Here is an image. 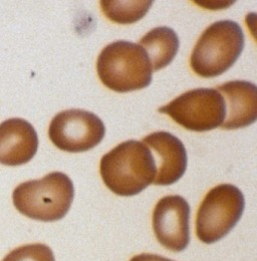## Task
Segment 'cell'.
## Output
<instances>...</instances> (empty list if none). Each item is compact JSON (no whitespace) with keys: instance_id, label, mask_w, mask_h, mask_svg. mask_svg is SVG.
I'll return each mask as SVG.
<instances>
[{"instance_id":"cell-1","label":"cell","mask_w":257,"mask_h":261,"mask_svg":"<svg viewBox=\"0 0 257 261\" xmlns=\"http://www.w3.org/2000/svg\"><path fill=\"white\" fill-rule=\"evenodd\" d=\"M99 173L113 193L128 197L153 184L157 169L151 150L142 141L131 140L102 156Z\"/></svg>"},{"instance_id":"cell-2","label":"cell","mask_w":257,"mask_h":261,"mask_svg":"<svg viewBox=\"0 0 257 261\" xmlns=\"http://www.w3.org/2000/svg\"><path fill=\"white\" fill-rule=\"evenodd\" d=\"M73 196L70 178L62 172H53L41 179L19 184L13 191L12 199L15 208L24 216L54 222L66 215Z\"/></svg>"},{"instance_id":"cell-3","label":"cell","mask_w":257,"mask_h":261,"mask_svg":"<svg viewBox=\"0 0 257 261\" xmlns=\"http://www.w3.org/2000/svg\"><path fill=\"white\" fill-rule=\"evenodd\" d=\"M96 70L100 82L117 93L147 88L152 81V65L144 48L137 43L119 40L99 54Z\"/></svg>"},{"instance_id":"cell-4","label":"cell","mask_w":257,"mask_h":261,"mask_svg":"<svg viewBox=\"0 0 257 261\" xmlns=\"http://www.w3.org/2000/svg\"><path fill=\"white\" fill-rule=\"evenodd\" d=\"M244 47V34L232 20L214 22L201 34L190 58L193 71L201 77H216L238 60Z\"/></svg>"},{"instance_id":"cell-5","label":"cell","mask_w":257,"mask_h":261,"mask_svg":"<svg viewBox=\"0 0 257 261\" xmlns=\"http://www.w3.org/2000/svg\"><path fill=\"white\" fill-rule=\"evenodd\" d=\"M244 206V196L236 186L221 184L212 188L197 211L196 235L199 240L212 244L222 239L241 218Z\"/></svg>"},{"instance_id":"cell-6","label":"cell","mask_w":257,"mask_h":261,"mask_svg":"<svg viewBox=\"0 0 257 261\" xmlns=\"http://www.w3.org/2000/svg\"><path fill=\"white\" fill-rule=\"evenodd\" d=\"M158 111L193 132H207L221 127L226 116L224 98L216 89L188 91Z\"/></svg>"},{"instance_id":"cell-7","label":"cell","mask_w":257,"mask_h":261,"mask_svg":"<svg viewBox=\"0 0 257 261\" xmlns=\"http://www.w3.org/2000/svg\"><path fill=\"white\" fill-rule=\"evenodd\" d=\"M102 121L91 112L66 110L50 122L48 137L53 144L65 152L81 153L94 149L105 137Z\"/></svg>"},{"instance_id":"cell-8","label":"cell","mask_w":257,"mask_h":261,"mask_svg":"<svg viewBox=\"0 0 257 261\" xmlns=\"http://www.w3.org/2000/svg\"><path fill=\"white\" fill-rule=\"evenodd\" d=\"M190 206L179 195L160 199L153 212V229L162 246L173 252L183 251L190 242Z\"/></svg>"},{"instance_id":"cell-9","label":"cell","mask_w":257,"mask_h":261,"mask_svg":"<svg viewBox=\"0 0 257 261\" xmlns=\"http://www.w3.org/2000/svg\"><path fill=\"white\" fill-rule=\"evenodd\" d=\"M142 142L151 150L156 164V178L153 184L168 186L176 183L187 168V152L183 143L168 132H156Z\"/></svg>"},{"instance_id":"cell-10","label":"cell","mask_w":257,"mask_h":261,"mask_svg":"<svg viewBox=\"0 0 257 261\" xmlns=\"http://www.w3.org/2000/svg\"><path fill=\"white\" fill-rule=\"evenodd\" d=\"M37 148V134L28 121L13 118L0 124V164L14 167L29 163Z\"/></svg>"},{"instance_id":"cell-11","label":"cell","mask_w":257,"mask_h":261,"mask_svg":"<svg viewBox=\"0 0 257 261\" xmlns=\"http://www.w3.org/2000/svg\"><path fill=\"white\" fill-rule=\"evenodd\" d=\"M224 98L223 130H237L250 126L256 121V86L245 81L228 82L216 88Z\"/></svg>"},{"instance_id":"cell-12","label":"cell","mask_w":257,"mask_h":261,"mask_svg":"<svg viewBox=\"0 0 257 261\" xmlns=\"http://www.w3.org/2000/svg\"><path fill=\"white\" fill-rule=\"evenodd\" d=\"M139 44L146 51L153 70L170 65L179 50L178 35L167 27L156 28L146 33Z\"/></svg>"},{"instance_id":"cell-13","label":"cell","mask_w":257,"mask_h":261,"mask_svg":"<svg viewBox=\"0 0 257 261\" xmlns=\"http://www.w3.org/2000/svg\"><path fill=\"white\" fill-rule=\"evenodd\" d=\"M152 1H100L104 14L111 21L120 24H131L142 19L150 7Z\"/></svg>"},{"instance_id":"cell-14","label":"cell","mask_w":257,"mask_h":261,"mask_svg":"<svg viewBox=\"0 0 257 261\" xmlns=\"http://www.w3.org/2000/svg\"><path fill=\"white\" fill-rule=\"evenodd\" d=\"M2 261H56L52 249L40 243L20 246L9 252Z\"/></svg>"},{"instance_id":"cell-15","label":"cell","mask_w":257,"mask_h":261,"mask_svg":"<svg viewBox=\"0 0 257 261\" xmlns=\"http://www.w3.org/2000/svg\"><path fill=\"white\" fill-rule=\"evenodd\" d=\"M130 261H174L168 258H165L163 256H159L156 254H151V253H144L140 255H136L131 258Z\"/></svg>"}]
</instances>
